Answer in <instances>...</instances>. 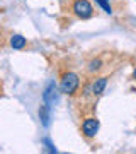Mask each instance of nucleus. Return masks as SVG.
<instances>
[{
  "instance_id": "8",
  "label": "nucleus",
  "mask_w": 136,
  "mask_h": 154,
  "mask_svg": "<svg viewBox=\"0 0 136 154\" xmlns=\"http://www.w3.org/2000/svg\"><path fill=\"white\" fill-rule=\"evenodd\" d=\"M39 116H41V120H43L44 125H48L49 123V115H48V105L41 106V110H39Z\"/></svg>"
},
{
  "instance_id": "10",
  "label": "nucleus",
  "mask_w": 136,
  "mask_h": 154,
  "mask_svg": "<svg viewBox=\"0 0 136 154\" xmlns=\"http://www.w3.org/2000/svg\"><path fill=\"white\" fill-rule=\"evenodd\" d=\"M133 79H135V81H136V70L133 72Z\"/></svg>"
},
{
  "instance_id": "9",
  "label": "nucleus",
  "mask_w": 136,
  "mask_h": 154,
  "mask_svg": "<svg viewBox=\"0 0 136 154\" xmlns=\"http://www.w3.org/2000/svg\"><path fill=\"white\" fill-rule=\"evenodd\" d=\"M99 5L104 9V12H107V14H111L112 12V7H111V4H109V0H95Z\"/></svg>"
},
{
  "instance_id": "3",
  "label": "nucleus",
  "mask_w": 136,
  "mask_h": 154,
  "mask_svg": "<svg viewBox=\"0 0 136 154\" xmlns=\"http://www.w3.org/2000/svg\"><path fill=\"white\" fill-rule=\"evenodd\" d=\"M82 132L85 137H95V134L99 132V120L97 118H87V120L83 122V125H82Z\"/></svg>"
},
{
  "instance_id": "5",
  "label": "nucleus",
  "mask_w": 136,
  "mask_h": 154,
  "mask_svg": "<svg viewBox=\"0 0 136 154\" xmlns=\"http://www.w3.org/2000/svg\"><path fill=\"white\" fill-rule=\"evenodd\" d=\"M106 86H107V79H106V77H99V79H95V81L92 82V94H95V96L102 94L104 89H106Z\"/></svg>"
},
{
  "instance_id": "7",
  "label": "nucleus",
  "mask_w": 136,
  "mask_h": 154,
  "mask_svg": "<svg viewBox=\"0 0 136 154\" xmlns=\"http://www.w3.org/2000/svg\"><path fill=\"white\" fill-rule=\"evenodd\" d=\"M100 69H102V60H99V58H95V60H92L88 63V72H90V74L100 70Z\"/></svg>"
},
{
  "instance_id": "6",
  "label": "nucleus",
  "mask_w": 136,
  "mask_h": 154,
  "mask_svg": "<svg viewBox=\"0 0 136 154\" xmlns=\"http://www.w3.org/2000/svg\"><path fill=\"white\" fill-rule=\"evenodd\" d=\"M10 46L14 50H22L24 46H26V38L21 36V34H14V36L10 38Z\"/></svg>"
},
{
  "instance_id": "4",
  "label": "nucleus",
  "mask_w": 136,
  "mask_h": 154,
  "mask_svg": "<svg viewBox=\"0 0 136 154\" xmlns=\"http://www.w3.org/2000/svg\"><path fill=\"white\" fill-rule=\"evenodd\" d=\"M56 93H58V91H56V84L49 82L48 88H46V91H44V94H43L44 103H46V105H53V103H56V101H58V94Z\"/></svg>"
},
{
  "instance_id": "2",
  "label": "nucleus",
  "mask_w": 136,
  "mask_h": 154,
  "mask_svg": "<svg viewBox=\"0 0 136 154\" xmlns=\"http://www.w3.org/2000/svg\"><path fill=\"white\" fill-rule=\"evenodd\" d=\"M73 12L80 19H88V17H92L94 9H92L88 0H75L73 2Z\"/></svg>"
},
{
  "instance_id": "1",
  "label": "nucleus",
  "mask_w": 136,
  "mask_h": 154,
  "mask_svg": "<svg viewBox=\"0 0 136 154\" xmlns=\"http://www.w3.org/2000/svg\"><path fill=\"white\" fill-rule=\"evenodd\" d=\"M78 84H80L78 75L73 74V72H68V74H65L63 79H61L60 89H61V93H65V94H73L77 89H78Z\"/></svg>"
}]
</instances>
